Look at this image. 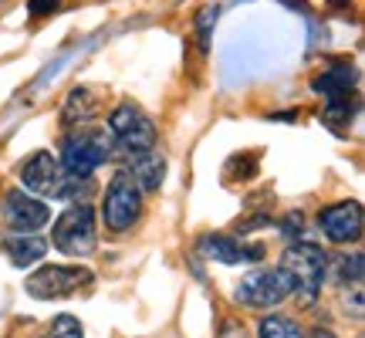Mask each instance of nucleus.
<instances>
[{
	"instance_id": "obj_10",
	"label": "nucleus",
	"mask_w": 365,
	"mask_h": 338,
	"mask_svg": "<svg viewBox=\"0 0 365 338\" xmlns=\"http://www.w3.org/2000/svg\"><path fill=\"white\" fill-rule=\"evenodd\" d=\"M4 220L11 230H38L51 220V210L44 207V200L31 196L27 190H14L4 200Z\"/></svg>"
},
{
	"instance_id": "obj_17",
	"label": "nucleus",
	"mask_w": 365,
	"mask_h": 338,
	"mask_svg": "<svg viewBox=\"0 0 365 338\" xmlns=\"http://www.w3.org/2000/svg\"><path fill=\"white\" fill-rule=\"evenodd\" d=\"M355 116V98L352 95H341V98H328L325 102V112H322V118H325L328 126H335V129H341V126H349Z\"/></svg>"
},
{
	"instance_id": "obj_21",
	"label": "nucleus",
	"mask_w": 365,
	"mask_h": 338,
	"mask_svg": "<svg viewBox=\"0 0 365 338\" xmlns=\"http://www.w3.org/2000/svg\"><path fill=\"white\" fill-rule=\"evenodd\" d=\"M58 4L61 0H27V14L38 21V17H48L51 11H58Z\"/></svg>"
},
{
	"instance_id": "obj_11",
	"label": "nucleus",
	"mask_w": 365,
	"mask_h": 338,
	"mask_svg": "<svg viewBox=\"0 0 365 338\" xmlns=\"http://www.w3.org/2000/svg\"><path fill=\"white\" fill-rule=\"evenodd\" d=\"M200 250L207 254L213 264H227V267H237V264H254V260L264 257L261 247H247L234 237L227 234H203L200 237Z\"/></svg>"
},
{
	"instance_id": "obj_5",
	"label": "nucleus",
	"mask_w": 365,
	"mask_h": 338,
	"mask_svg": "<svg viewBox=\"0 0 365 338\" xmlns=\"http://www.w3.org/2000/svg\"><path fill=\"white\" fill-rule=\"evenodd\" d=\"M139 213H143V190L135 186L129 169H118L112 183L105 186V203H102L105 227L112 234H122V230H129L132 223L139 220Z\"/></svg>"
},
{
	"instance_id": "obj_3",
	"label": "nucleus",
	"mask_w": 365,
	"mask_h": 338,
	"mask_svg": "<svg viewBox=\"0 0 365 338\" xmlns=\"http://www.w3.org/2000/svg\"><path fill=\"white\" fill-rule=\"evenodd\" d=\"M61 166L71 176L91 180L95 169L105 166L108 159H115V139L108 129H88V126H75L61 143Z\"/></svg>"
},
{
	"instance_id": "obj_8",
	"label": "nucleus",
	"mask_w": 365,
	"mask_h": 338,
	"mask_svg": "<svg viewBox=\"0 0 365 338\" xmlns=\"http://www.w3.org/2000/svg\"><path fill=\"white\" fill-rule=\"evenodd\" d=\"M88 285H91L88 267H61V264H48V267H41V271H34L31 277H27L24 291L38 301H51V298H68V295H75L78 287H88Z\"/></svg>"
},
{
	"instance_id": "obj_18",
	"label": "nucleus",
	"mask_w": 365,
	"mask_h": 338,
	"mask_svg": "<svg viewBox=\"0 0 365 338\" xmlns=\"http://www.w3.org/2000/svg\"><path fill=\"white\" fill-rule=\"evenodd\" d=\"M48 338H85V332H81L78 318H71V314H58V318L51 322Z\"/></svg>"
},
{
	"instance_id": "obj_16",
	"label": "nucleus",
	"mask_w": 365,
	"mask_h": 338,
	"mask_svg": "<svg viewBox=\"0 0 365 338\" xmlns=\"http://www.w3.org/2000/svg\"><path fill=\"white\" fill-rule=\"evenodd\" d=\"M257 338H304V335H301V328L291 318L267 314V318H261V325H257Z\"/></svg>"
},
{
	"instance_id": "obj_19",
	"label": "nucleus",
	"mask_w": 365,
	"mask_h": 338,
	"mask_svg": "<svg viewBox=\"0 0 365 338\" xmlns=\"http://www.w3.org/2000/svg\"><path fill=\"white\" fill-rule=\"evenodd\" d=\"M213 24H217V7L207 4L203 11L196 14V34H200V48H203V51H207V44H210V31H213Z\"/></svg>"
},
{
	"instance_id": "obj_13",
	"label": "nucleus",
	"mask_w": 365,
	"mask_h": 338,
	"mask_svg": "<svg viewBox=\"0 0 365 338\" xmlns=\"http://www.w3.org/2000/svg\"><path fill=\"white\" fill-rule=\"evenodd\" d=\"M129 176L135 180L139 190H159V183L166 176V159L156 149H143V153H129Z\"/></svg>"
},
{
	"instance_id": "obj_9",
	"label": "nucleus",
	"mask_w": 365,
	"mask_h": 338,
	"mask_svg": "<svg viewBox=\"0 0 365 338\" xmlns=\"http://www.w3.org/2000/svg\"><path fill=\"white\" fill-rule=\"evenodd\" d=\"M318 223H322V230L331 244H359L362 240V207L355 200L322 210Z\"/></svg>"
},
{
	"instance_id": "obj_1",
	"label": "nucleus",
	"mask_w": 365,
	"mask_h": 338,
	"mask_svg": "<svg viewBox=\"0 0 365 338\" xmlns=\"http://www.w3.org/2000/svg\"><path fill=\"white\" fill-rule=\"evenodd\" d=\"M21 183H24L27 193L34 196H48V200H78L91 190V180L71 176L61 159L51 153H34L21 166Z\"/></svg>"
},
{
	"instance_id": "obj_7",
	"label": "nucleus",
	"mask_w": 365,
	"mask_h": 338,
	"mask_svg": "<svg viewBox=\"0 0 365 338\" xmlns=\"http://www.w3.org/2000/svg\"><path fill=\"white\" fill-rule=\"evenodd\" d=\"M284 298H291V277L284 274V267L250 271L237 285V301L247 308H277Z\"/></svg>"
},
{
	"instance_id": "obj_2",
	"label": "nucleus",
	"mask_w": 365,
	"mask_h": 338,
	"mask_svg": "<svg viewBox=\"0 0 365 338\" xmlns=\"http://www.w3.org/2000/svg\"><path fill=\"white\" fill-rule=\"evenodd\" d=\"M281 267L291 277V295L308 308L318 301L322 285H325L328 274V254L312 240H294L291 247L281 254Z\"/></svg>"
},
{
	"instance_id": "obj_20",
	"label": "nucleus",
	"mask_w": 365,
	"mask_h": 338,
	"mask_svg": "<svg viewBox=\"0 0 365 338\" xmlns=\"http://www.w3.org/2000/svg\"><path fill=\"white\" fill-rule=\"evenodd\" d=\"M339 277L341 281H352V285H362V254H352V257L339 260Z\"/></svg>"
},
{
	"instance_id": "obj_22",
	"label": "nucleus",
	"mask_w": 365,
	"mask_h": 338,
	"mask_svg": "<svg viewBox=\"0 0 365 338\" xmlns=\"http://www.w3.org/2000/svg\"><path fill=\"white\" fill-rule=\"evenodd\" d=\"M301 237V217H287V223H284V237Z\"/></svg>"
},
{
	"instance_id": "obj_6",
	"label": "nucleus",
	"mask_w": 365,
	"mask_h": 338,
	"mask_svg": "<svg viewBox=\"0 0 365 338\" xmlns=\"http://www.w3.org/2000/svg\"><path fill=\"white\" fill-rule=\"evenodd\" d=\"M108 132L115 139V149H125V153L156 149V126H153V118L132 102L118 105L115 112L108 116Z\"/></svg>"
},
{
	"instance_id": "obj_12",
	"label": "nucleus",
	"mask_w": 365,
	"mask_h": 338,
	"mask_svg": "<svg viewBox=\"0 0 365 338\" xmlns=\"http://www.w3.org/2000/svg\"><path fill=\"white\" fill-rule=\"evenodd\" d=\"M4 254L14 267H31L48 254V240L38 237L34 230H14V234L4 237Z\"/></svg>"
},
{
	"instance_id": "obj_23",
	"label": "nucleus",
	"mask_w": 365,
	"mask_h": 338,
	"mask_svg": "<svg viewBox=\"0 0 365 338\" xmlns=\"http://www.w3.org/2000/svg\"><path fill=\"white\" fill-rule=\"evenodd\" d=\"M312 338H335V335H331L328 328H314V332H312Z\"/></svg>"
},
{
	"instance_id": "obj_15",
	"label": "nucleus",
	"mask_w": 365,
	"mask_h": 338,
	"mask_svg": "<svg viewBox=\"0 0 365 338\" xmlns=\"http://www.w3.org/2000/svg\"><path fill=\"white\" fill-rule=\"evenodd\" d=\"M355 85H359L355 68L352 65H335V68H328V71H322V75L314 78L312 88L318 91V95H325V98H341V95H352Z\"/></svg>"
},
{
	"instance_id": "obj_4",
	"label": "nucleus",
	"mask_w": 365,
	"mask_h": 338,
	"mask_svg": "<svg viewBox=\"0 0 365 338\" xmlns=\"http://www.w3.org/2000/svg\"><path fill=\"white\" fill-rule=\"evenodd\" d=\"M51 244L68 257H88L95 244H98V220H95V210L81 200L54 220L51 227Z\"/></svg>"
},
{
	"instance_id": "obj_14",
	"label": "nucleus",
	"mask_w": 365,
	"mask_h": 338,
	"mask_svg": "<svg viewBox=\"0 0 365 338\" xmlns=\"http://www.w3.org/2000/svg\"><path fill=\"white\" fill-rule=\"evenodd\" d=\"M98 116V91L95 88H75L68 91L65 105H61V126H88Z\"/></svg>"
}]
</instances>
